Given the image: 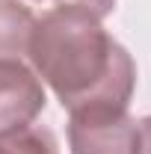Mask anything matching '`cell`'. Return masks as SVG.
Here are the masks:
<instances>
[{"mask_svg":"<svg viewBox=\"0 0 151 154\" xmlns=\"http://www.w3.org/2000/svg\"><path fill=\"white\" fill-rule=\"evenodd\" d=\"M27 57L62 107H128L136 65L98 15L83 6H54L33 27Z\"/></svg>","mask_w":151,"mask_h":154,"instance_id":"1","label":"cell"},{"mask_svg":"<svg viewBox=\"0 0 151 154\" xmlns=\"http://www.w3.org/2000/svg\"><path fill=\"white\" fill-rule=\"evenodd\" d=\"M71 154H136L139 134L128 107H80L68 122Z\"/></svg>","mask_w":151,"mask_h":154,"instance_id":"2","label":"cell"},{"mask_svg":"<svg viewBox=\"0 0 151 154\" xmlns=\"http://www.w3.org/2000/svg\"><path fill=\"white\" fill-rule=\"evenodd\" d=\"M45 110V89L21 59H0V134L36 122Z\"/></svg>","mask_w":151,"mask_h":154,"instance_id":"3","label":"cell"},{"mask_svg":"<svg viewBox=\"0 0 151 154\" xmlns=\"http://www.w3.org/2000/svg\"><path fill=\"white\" fill-rule=\"evenodd\" d=\"M36 15L18 0H0V59H21L30 51Z\"/></svg>","mask_w":151,"mask_h":154,"instance_id":"4","label":"cell"},{"mask_svg":"<svg viewBox=\"0 0 151 154\" xmlns=\"http://www.w3.org/2000/svg\"><path fill=\"white\" fill-rule=\"evenodd\" d=\"M0 154H59L57 136L48 128H18L0 134Z\"/></svg>","mask_w":151,"mask_h":154,"instance_id":"5","label":"cell"},{"mask_svg":"<svg viewBox=\"0 0 151 154\" xmlns=\"http://www.w3.org/2000/svg\"><path fill=\"white\" fill-rule=\"evenodd\" d=\"M59 6H83V9H89L92 15L98 18H104V15H110L116 9V0H57Z\"/></svg>","mask_w":151,"mask_h":154,"instance_id":"6","label":"cell"},{"mask_svg":"<svg viewBox=\"0 0 151 154\" xmlns=\"http://www.w3.org/2000/svg\"><path fill=\"white\" fill-rule=\"evenodd\" d=\"M136 134H139V151L136 154H151V116H145L136 125Z\"/></svg>","mask_w":151,"mask_h":154,"instance_id":"7","label":"cell"}]
</instances>
